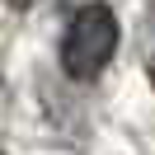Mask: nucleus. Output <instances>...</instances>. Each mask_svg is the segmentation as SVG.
I'll return each mask as SVG.
<instances>
[{"label": "nucleus", "mask_w": 155, "mask_h": 155, "mask_svg": "<svg viewBox=\"0 0 155 155\" xmlns=\"http://www.w3.org/2000/svg\"><path fill=\"white\" fill-rule=\"evenodd\" d=\"M10 5H14V10H28V0H10Z\"/></svg>", "instance_id": "2"}, {"label": "nucleus", "mask_w": 155, "mask_h": 155, "mask_svg": "<svg viewBox=\"0 0 155 155\" xmlns=\"http://www.w3.org/2000/svg\"><path fill=\"white\" fill-rule=\"evenodd\" d=\"M117 52V14L104 0H89L71 14L66 38H61V66L71 80H94Z\"/></svg>", "instance_id": "1"}]
</instances>
